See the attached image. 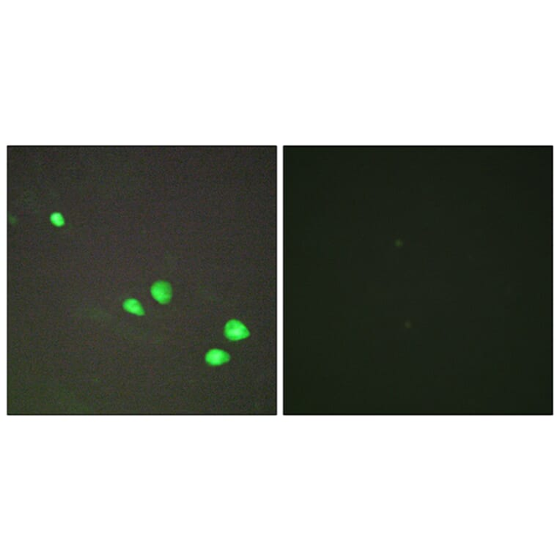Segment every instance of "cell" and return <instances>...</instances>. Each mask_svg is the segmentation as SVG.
<instances>
[{"mask_svg":"<svg viewBox=\"0 0 560 560\" xmlns=\"http://www.w3.org/2000/svg\"><path fill=\"white\" fill-rule=\"evenodd\" d=\"M151 291L154 299L160 304H167L172 299V287L166 281H159L154 283Z\"/></svg>","mask_w":560,"mask_h":560,"instance_id":"6da1fadb","label":"cell"},{"mask_svg":"<svg viewBox=\"0 0 560 560\" xmlns=\"http://www.w3.org/2000/svg\"><path fill=\"white\" fill-rule=\"evenodd\" d=\"M225 334L229 340H239L249 337V331L241 322L232 320L227 323Z\"/></svg>","mask_w":560,"mask_h":560,"instance_id":"7a4b0ae2","label":"cell"},{"mask_svg":"<svg viewBox=\"0 0 560 560\" xmlns=\"http://www.w3.org/2000/svg\"><path fill=\"white\" fill-rule=\"evenodd\" d=\"M230 359L231 357L228 353L219 349L210 351L205 357L207 362L211 365H221L224 363L228 362Z\"/></svg>","mask_w":560,"mask_h":560,"instance_id":"3957f363","label":"cell"},{"mask_svg":"<svg viewBox=\"0 0 560 560\" xmlns=\"http://www.w3.org/2000/svg\"><path fill=\"white\" fill-rule=\"evenodd\" d=\"M123 308L125 311L137 316H144L145 311L143 307L139 301L135 299H127L123 304Z\"/></svg>","mask_w":560,"mask_h":560,"instance_id":"277c9868","label":"cell"},{"mask_svg":"<svg viewBox=\"0 0 560 560\" xmlns=\"http://www.w3.org/2000/svg\"><path fill=\"white\" fill-rule=\"evenodd\" d=\"M50 220H51V223L57 227L63 226L65 224L64 218H63V215L59 212L53 213L50 216Z\"/></svg>","mask_w":560,"mask_h":560,"instance_id":"5b68a950","label":"cell"}]
</instances>
